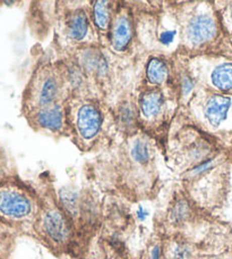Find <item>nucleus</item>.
<instances>
[{
	"instance_id": "1",
	"label": "nucleus",
	"mask_w": 232,
	"mask_h": 259,
	"mask_svg": "<svg viewBox=\"0 0 232 259\" xmlns=\"http://www.w3.org/2000/svg\"><path fill=\"white\" fill-rule=\"evenodd\" d=\"M32 211V202L20 189L9 184L0 186V219L23 220Z\"/></svg>"
},
{
	"instance_id": "2",
	"label": "nucleus",
	"mask_w": 232,
	"mask_h": 259,
	"mask_svg": "<svg viewBox=\"0 0 232 259\" xmlns=\"http://www.w3.org/2000/svg\"><path fill=\"white\" fill-rule=\"evenodd\" d=\"M216 24L208 15H198L192 18L187 26V36L193 44H203L214 38Z\"/></svg>"
},
{
	"instance_id": "3",
	"label": "nucleus",
	"mask_w": 232,
	"mask_h": 259,
	"mask_svg": "<svg viewBox=\"0 0 232 259\" xmlns=\"http://www.w3.org/2000/svg\"><path fill=\"white\" fill-rule=\"evenodd\" d=\"M102 124V117L99 109L92 105H84L78 110L77 127L81 136L90 140L99 133Z\"/></svg>"
},
{
	"instance_id": "4",
	"label": "nucleus",
	"mask_w": 232,
	"mask_h": 259,
	"mask_svg": "<svg viewBox=\"0 0 232 259\" xmlns=\"http://www.w3.org/2000/svg\"><path fill=\"white\" fill-rule=\"evenodd\" d=\"M232 108V99L228 96L214 95L207 100L204 114L212 126L217 127L229 116Z\"/></svg>"
},
{
	"instance_id": "5",
	"label": "nucleus",
	"mask_w": 232,
	"mask_h": 259,
	"mask_svg": "<svg viewBox=\"0 0 232 259\" xmlns=\"http://www.w3.org/2000/svg\"><path fill=\"white\" fill-rule=\"evenodd\" d=\"M43 228L46 234L55 242H64L71 234V228L62 212L48 210L43 216Z\"/></svg>"
},
{
	"instance_id": "6",
	"label": "nucleus",
	"mask_w": 232,
	"mask_h": 259,
	"mask_svg": "<svg viewBox=\"0 0 232 259\" xmlns=\"http://www.w3.org/2000/svg\"><path fill=\"white\" fill-rule=\"evenodd\" d=\"M132 40V26L128 18L120 16L115 20L111 32V44L113 48L119 52H123L127 48Z\"/></svg>"
},
{
	"instance_id": "7",
	"label": "nucleus",
	"mask_w": 232,
	"mask_h": 259,
	"mask_svg": "<svg viewBox=\"0 0 232 259\" xmlns=\"http://www.w3.org/2000/svg\"><path fill=\"white\" fill-rule=\"evenodd\" d=\"M83 66L86 71L91 72L95 75H105L108 72V62L104 55L97 49H87L82 56Z\"/></svg>"
},
{
	"instance_id": "8",
	"label": "nucleus",
	"mask_w": 232,
	"mask_h": 259,
	"mask_svg": "<svg viewBox=\"0 0 232 259\" xmlns=\"http://www.w3.org/2000/svg\"><path fill=\"white\" fill-rule=\"evenodd\" d=\"M36 119L42 127L57 131L63 125V110L57 105L42 107L36 115Z\"/></svg>"
},
{
	"instance_id": "9",
	"label": "nucleus",
	"mask_w": 232,
	"mask_h": 259,
	"mask_svg": "<svg viewBox=\"0 0 232 259\" xmlns=\"http://www.w3.org/2000/svg\"><path fill=\"white\" fill-rule=\"evenodd\" d=\"M163 95L161 91H148L142 96L139 100V107L144 116L153 117L156 114L160 113V110L163 106Z\"/></svg>"
},
{
	"instance_id": "10",
	"label": "nucleus",
	"mask_w": 232,
	"mask_h": 259,
	"mask_svg": "<svg viewBox=\"0 0 232 259\" xmlns=\"http://www.w3.org/2000/svg\"><path fill=\"white\" fill-rule=\"evenodd\" d=\"M212 83L221 91H232V63L225 62L216 66L212 72Z\"/></svg>"
},
{
	"instance_id": "11",
	"label": "nucleus",
	"mask_w": 232,
	"mask_h": 259,
	"mask_svg": "<svg viewBox=\"0 0 232 259\" xmlns=\"http://www.w3.org/2000/svg\"><path fill=\"white\" fill-rule=\"evenodd\" d=\"M68 34L74 40H82L85 38L89 30V21L84 12L77 11L69 17L67 22Z\"/></svg>"
},
{
	"instance_id": "12",
	"label": "nucleus",
	"mask_w": 232,
	"mask_h": 259,
	"mask_svg": "<svg viewBox=\"0 0 232 259\" xmlns=\"http://www.w3.org/2000/svg\"><path fill=\"white\" fill-rule=\"evenodd\" d=\"M146 74L148 81L153 84H162L168 77V67L159 58H153L147 64Z\"/></svg>"
},
{
	"instance_id": "13",
	"label": "nucleus",
	"mask_w": 232,
	"mask_h": 259,
	"mask_svg": "<svg viewBox=\"0 0 232 259\" xmlns=\"http://www.w3.org/2000/svg\"><path fill=\"white\" fill-rule=\"evenodd\" d=\"M57 95H58L57 81L52 77L46 78L40 91V98H39L40 105L42 106V107H48V106H51V104L53 103V100L55 99Z\"/></svg>"
},
{
	"instance_id": "14",
	"label": "nucleus",
	"mask_w": 232,
	"mask_h": 259,
	"mask_svg": "<svg viewBox=\"0 0 232 259\" xmlns=\"http://www.w3.org/2000/svg\"><path fill=\"white\" fill-rule=\"evenodd\" d=\"M93 17L94 22L100 29H105L109 24L110 20V12L108 8V4L105 2H96L93 8Z\"/></svg>"
},
{
	"instance_id": "15",
	"label": "nucleus",
	"mask_w": 232,
	"mask_h": 259,
	"mask_svg": "<svg viewBox=\"0 0 232 259\" xmlns=\"http://www.w3.org/2000/svg\"><path fill=\"white\" fill-rule=\"evenodd\" d=\"M132 157L139 164H146L151 158L150 148L143 140H136L132 147Z\"/></svg>"
},
{
	"instance_id": "16",
	"label": "nucleus",
	"mask_w": 232,
	"mask_h": 259,
	"mask_svg": "<svg viewBox=\"0 0 232 259\" xmlns=\"http://www.w3.org/2000/svg\"><path fill=\"white\" fill-rule=\"evenodd\" d=\"M62 201L63 205L66 208V210L72 215H76L78 210L77 203V193L71 190H63L62 191Z\"/></svg>"
},
{
	"instance_id": "17",
	"label": "nucleus",
	"mask_w": 232,
	"mask_h": 259,
	"mask_svg": "<svg viewBox=\"0 0 232 259\" xmlns=\"http://www.w3.org/2000/svg\"><path fill=\"white\" fill-rule=\"evenodd\" d=\"M188 212V206L185 201H179L175 205L172 212H171V219L175 222H182L184 219H186Z\"/></svg>"
},
{
	"instance_id": "18",
	"label": "nucleus",
	"mask_w": 232,
	"mask_h": 259,
	"mask_svg": "<svg viewBox=\"0 0 232 259\" xmlns=\"http://www.w3.org/2000/svg\"><path fill=\"white\" fill-rule=\"evenodd\" d=\"M190 250L185 244H178L173 250V259H189Z\"/></svg>"
},
{
	"instance_id": "19",
	"label": "nucleus",
	"mask_w": 232,
	"mask_h": 259,
	"mask_svg": "<svg viewBox=\"0 0 232 259\" xmlns=\"http://www.w3.org/2000/svg\"><path fill=\"white\" fill-rule=\"evenodd\" d=\"M213 166H214V159H208L206 160L205 163H203L201 166H197L196 168L193 169V174L194 175H198V174H202L204 172H206V170L211 169Z\"/></svg>"
},
{
	"instance_id": "20",
	"label": "nucleus",
	"mask_w": 232,
	"mask_h": 259,
	"mask_svg": "<svg viewBox=\"0 0 232 259\" xmlns=\"http://www.w3.org/2000/svg\"><path fill=\"white\" fill-rule=\"evenodd\" d=\"M120 118L124 124L129 125L133 121V113L129 107H124L122 112H120Z\"/></svg>"
},
{
	"instance_id": "21",
	"label": "nucleus",
	"mask_w": 232,
	"mask_h": 259,
	"mask_svg": "<svg viewBox=\"0 0 232 259\" xmlns=\"http://www.w3.org/2000/svg\"><path fill=\"white\" fill-rule=\"evenodd\" d=\"M175 34H176V31L163 32V33L161 34V42L164 44V45L171 44V42H172L173 38H175Z\"/></svg>"
},
{
	"instance_id": "22",
	"label": "nucleus",
	"mask_w": 232,
	"mask_h": 259,
	"mask_svg": "<svg viewBox=\"0 0 232 259\" xmlns=\"http://www.w3.org/2000/svg\"><path fill=\"white\" fill-rule=\"evenodd\" d=\"M150 259H160V247L159 246H155L152 249Z\"/></svg>"
},
{
	"instance_id": "23",
	"label": "nucleus",
	"mask_w": 232,
	"mask_h": 259,
	"mask_svg": "<svg viewBox=\"0 0 232 259\" xmlns=\"http://www.w3.org/2000/svg\"><path fill=\"white\" fill-rule=\"evenodd\" d=\"M229 16H230V21L232 23V3L230 4V6H229Z\"/></svg>"
}]
</instances>
